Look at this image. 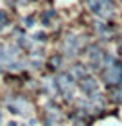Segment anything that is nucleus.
<instances>
[{"mask_svg": "<svg viewBox=\"0 0 122 126\" xmlns=\"http://www.w3.org/2000/svg\"><path fill=\"white\" fill-rule=\"evenodd\" d=\"M81 90H83L84 94H94V92H97V81L94 78H84L83 81H81Z\"/></svg>", "mask_w": 122, "mask_h": 126, "instance_id": "obj_2", "label": "nucleus"}, {"mask_svg": "<svg viewBox=\"0 0 122 126\" xmlns=\"http://www.w3.org/2000/svg\"><path fill=\"white\" fill-rule=\"evenodd\" d=\"M72 74H74V76H77V78H81V76H84V74H86V68L83 65H75L72 68Z\"/></svg>", "mask_w": 122, "mask_h": 126, "instance_id": "obj_3", "label": "nucleus"}, {"mask_svg": "<svg viewBox=\"0 0 122 126\" xmlns=\"http://www.w3.org/2000/svg\"><path fill=\"white\" fill-rule=\"evenodd\" d=\"M24 22H25V25H27V27H31V25H34V24H32V18H27V20H24Z\"/></svg>", "mask_w": 122, "mask_h": 126, "instance_id": "obj_6", "label": "nucleus"}, {"mask_svg": "<svg viewBox=\"0 0 122 126\" xmlns=\"http://www.w3.org/2000/svg\"><path fill=\"white\" fill-rule=\"evenodd\" d=\"M34 40H45V34L43 32H36L34 34Z\"/></svg>", "mask_w": 122, "mask_h": 126, "instance_id": "obj_5", "label": "nucleus"}, {"mask_svg": "<svg viewBox=\"0 0 122 126\" xmlns=\"http://www.w3.org/2000/svg\"><path fill=\"white\" fill-rule=\"evenodd\" d=\"M0 121H2V119H0Z\"/></svg>", "mask_w": 122, "mask_h": 126, "instance_id": "obj_8", "label": "nucleus"}, {"mask_svg": "<svg viewBox=\"0 0 122 126\" xmlns=\"http://www.w3.org/2000/svg\"><path fill=\"white\" fill-rule=\"evenodd\" d=\"M9 126H18V123H14V121H11V123H9Z\"/></svg>", "mask_w": 122, "mask_h": 126, "instance_id": "obj_7", "label": "nucleus"}, {"mask_svg": "<svg viewBox=\"0 0 122 126\" xmlns=\"http://www.w3.org/2000/svg\"><path fill=\"white\" fill-rule=\"evenodd\" d=\"M113 99L115 101H122V88H119V90L113 92Z\"/></svg>", "mask_w": 122, "mask_h": 126, "instance_id": "obj_4", "label": "nucleus"}, {"mask_svg": "<svg viewBox=\"0 0 122 126\" xmlns=\"http://www.w3.org/2000/svg\"><path fill=\"white\" fill-rule=\"evenodd\" d=\"M104 78L109 83H120L122 81V68L119 65H109L104 70Z\"/></svg>", "mask_w": 122, "mask_h": 126, "instance_id": "obj_1", "label": "nucleus"}]
</instances>
